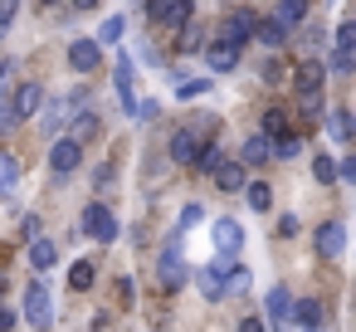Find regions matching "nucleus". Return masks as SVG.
Here are the masks:
<instances>
[{"mask_svg":"<svg viewBox=\"0 0 356 332\" xmlns=\"http://www.w3.org/2000/svg\"><path fill=\"white\" fill-rule=\"evenodd\" d=\"M79 230L88 235V239H98V244H113L118 239V220H113V210L108 205H83V215H79Z\"/></svg>","mask_w":356,"mask_h":332,"instance_id":"f257e3e1","label":"nucleus"},{"mask_svg":"<svg viewBox=\"0 0 356 332\" xmlns=\"http://www.w3.org/2000/svg\"><path fill=\"white\" fill-rule=\"evenodd\" d=\"M156 283H161V288H181V283H186L181 235H171V239H166V249H161V259H156Z\"/></svg>","mask_w":356,"mask_h":332,"instance_id":"f03ea898","label":"nucleus"},{"mask_svg":"<svg viewBox=\"0 0 356 332\" xmlns=\"http://www.w3.org/2000/svg\"><path fill=\"white\" fill-rule=\"evenodd\" d=\"M25 317H30L40 332H49V327H54V298H49V288H44V283H30V288H25Z\"/></svg>","mask_w":356,"mask_h":332,"instance_id":"7ed1b4c3","label":"nucleus"},{"mask_svg":"<svg viewBox=\"0 0 356 332\" xmlns=\"http://www.w3.org/2000/svg\"><path fill=\"white\" fill-rule=\"evenodd\" d=\"M147 10H152V20L161 30H181V25H191V10L195 6H191V0H152Z\"/></svg>","mask_w":356,"mask_h":332,"instance_id":"20e7f679","label":"nucleus"},{"mask_svg":"<svg viewBox=\"0 0 356 332\" xmlns=\"http://www.w3.org/2000/svg\"><path fill=\"white\" fill-rule=\"evenodd\" d=\"M79 161H83V142H74V137H59V142L49 147V166H54L59 176H69Z\"/></svg>","mask_w":356,"mask_h":332,"instance_id":"39448f33","label":"nucleus"},{"mask_svg":"<svg viewBox=\"0 0 356 332\" xmlns=\"http://www.w3.org/2000/svg\"><path fill=\"white\" fill-rule=\"evenodd\" d=\"M69 64H74L79 74H93V69L103 64V45H98V40H74V45H69Z\"/></svg>","mask_w":356,"mask_h":332,"instance_id":"423d86ee","label":"nucleus"},{"mask_svg":"<svg viewBox=\"0 0 356 332\" xmlns=\"http://www.w3.org/2000/svg\"><path fill=\"white\" fill-rule=\"evenodd\" d=\"M74 103H79V98H44L35 118L44 122V132H59V127L69 122V113H74Z\"/></svg>","mask_w":356,"mask_h":332,"instance_id":"0eeeda50","label":"nucleus"},{"mask_svg":"<svg viewBox=\"0 0 356 332\" xmlns=\"http://www.w3.org/2000/svg\"><path fill=\"white\" fill-rule=\"evenodd\" d=\"M341 249H346V225L341 220H327L317 230V254L322 259H341Z\"/></svg>","mask_w":356,"mask_h":332,"instance_id":"6e6552de","label":"nucleus"},{"mask_svg":"<svg viewBox=\"0 0 356 332\" xmlns=\"http://www.w3.org/2000/svg\"><path fill=\"white\" fill-rule=\"evenodd\" d=\"M239 244H244L239 220H234V215H220V220H215V249H220V254H239Z\"/></svg>","mask_w":356,"mask_h":332,"instance_id":"1a4fd4ad","label":"nucleus"},{"mask_svg":"<svg viewBox=\"0 0 356 332\" xmlns=\"http://www.w3.org/2000/svg\"><path fill=\"white\" fill-rule=\"evenodd\" d=\"M254 25H259V20H254V10H234V15L225 20V35H220V40H229V45L239 49L244 40H254Z\"/></svg>","mask_w":356,"mask_h":332,"instance_id":"9d476101","label":"nucleus"},{"mask_svg":"<svg viewBox=\"0 0 356 332\" xmlns=\"http://www.w3.org/2000/svg\"><path fill=\"white\" fill-rule=\"evenodd\" d=\"M205 64H210L215 74H229V69L239 64V49H234L229 40H210V45H205Z\"/></svg>","mask_w":356,"mask_h":332,"instance_id":"9b49d317","label":"nucleus"},{"mask_svg":"<svg viewBox=\"0 0 356 332\" xmlns=\"http://www.w3.org/2000/svg\"><path fill=\"white\" fill-rule=\"evenodd\" d=\"M40 103H44V88H40V84H25V88L10 98V108H15V122H20V118H35V113H40Z\"/></svg>","mask_w":356,"mask_h":332,"instance_id":"f8f14e48","label":"nucleus"},{"mask_svg":"<svg viewBox=\"0 0 356 332\" xmlns=\"http://www.w3.org/2000/svg\"><path fill=\"white\" fill-rule=\"evenodd\" d=\"M195 152H200V137L181 127V132L171 137V161H176V166H195Z\"/></svg>","mask_w":356,"mask_h":332,"instance_id":"ddd939ff","label":"nucleus"},{"mask_svg":"<svg viewBox=\"0 0 356 332\" xmlns=\"http://www.w3.org/2000/svg\"><path fill=\"white\" fill-rule=\"evenodd\" d=\"M264 313L273 317V327H278V322H288V317H293V293H288L283 283H278V288H268V298H264Z\"/></svg>","mask_w":356,"mask_h":332,"instance_id":"4468645a","label":"nucleus"},{"mask_svg":"<svg viewBox=\"0 0 356 332\" xmlns=\"http://www.w3.org/2000/svg\"><path fill=\"white\" fill-rule=\"evenodd\" d=\"M244 181H249L244 161H220V166H215V186H220V191H244Z\"/></svg>","mask_w":356,"mask_h":332,"instance_id":"2eb2a0df","label":"nucleus"},{"mask_svg":"<svg viewBox=\"0 0 356 332\" xmlns=\"http://www.w3.org/2000/svg\"><path fill=\"white\" fill-rule=\"evenodd\" d=\"M195 283H200L205 298H225V264H200Z\"/></svg>","mask_w":356,"mask_h":332,"instance_id":"dca6fc26","label":"nucleus"},{"mask_svg":"<svg viewBox=\"0 0 356 332\" xmlns=\"http://www.w3.org/2000/svg\"><path fill=\"white\" fill-rule=\"evenodd\" d=\"M239 161H244V166H264V161H273V137H264V132H259V137H249Z\"/></svg>","mask_w":356,"mask_h":332,"instance_id":"f3484780","label":"nucleus"},{"mask_svg":"<svg viewBox=\"0 0 356 332\" xmlns=\"http://www.w3.org/2000/svg\"><path fill=\"white\" fill-rule=\"evenodd\" d=\"M307 6H312V0H278L273 20H278L283 30H293V25H302V20H307Z\"/></svg>","mask_w":356,"mask_h":332,"instance_id":"a211bd4d","label":"nucleus"},{"mask_svg":"<svg viewBox=\"0 0 356 332\" xmlns=\"http://www.w3.org/2000/svg\"><path fill=\"white\" fill-rule=\"evenodd\" d=\"M254 40H259V45H268V49H283V45H288V30L268 15V20H259V25H254Z\"/></svg>","mask_w":356,"mask_h":332,"instance_id":"6ab92c4d","label":"nucleus"},{"mask_svg":"<svg viewBox=\"0 0 356 332\" xmlns=\"http://www.w3.org/2000/svg\"><path fill=\"white\" fill-rule=\"evenodd\" d=\"M322 79H327L322 64H302L298 79H293V84H298V98H302V93H322Z\"/></svg>","mask_w":356,"mask_h":332,"instance_id":"aec40b11","label":"nucleus"},{"mask_svg":"<svg viewBox=\"0 0 356 332\" xmlns=\"http://www.w3.org/2000/svg\"><path fill=\"white\" fill-rule=\"evenodd\" d=\"M113 79H118V98H122V108H132V59H127V54L118 59V74H113Z\"/></svg>","mask_w":356,"mask_h":332,"instance_id":"412c9836","label":"nucleus"},{"mask_svg":"<svg viewBox=\"0 0 356 332\" xmlns=\"http://www.w3.org/2000/svg\"><path fill=\"white\" fill-rule=\"evenodd\" d=\"M54 259H59L54 239H35V244H30V264H35V269H54Z\"/></svg>","mask_w":356,"mask_h":332,"instance_id":"4be33fe9","label":"nucleus"},{"mask_svg":"<svg viewBox=\"0 0 356 332\" xmlns=\"http://www.w3.org/2000/svg\"><path fill=\"white\" fill-rule=\"evenodd\" d=\"M293 317H298L302 327H317V322H322V303H317V298H302V303H293Z\"/></svg>","mask_w":356,"mask_h":332,"instance_id":"5701e85b","label":"nucleus"},{"mask_svg":"<svg viewBox=\"0 0 356 332\" xmlns=\"http://www.w3.org/2000/svg\"><path fill=\"white\" fill-rule=\"evenodd\" d=\"M122 30H127V20L122 15H108L103 30H98V45H122Z\"/></svg>","mask_w":356,"mask_h":332,"instance_id":"b1692460","label":"nucleus"},{"mask_svg":"<svg viewBox=\"0 0 356 332\" xmlns=\"http://www.w3.org/2000/svg\"><path fill=\"white\" fill-rule=\"evenodd\" d=\"M327 132H332L337 142H346V137H351V113H346V108H337V113H327Z\"/></svg>","mask_w":356,"mask_h":332,"instance_id":"393cba45","label":"nucleus"},{"mask_svg":"<svg viewBox=\"0 0 356 332\" xmlns=\"http://www.w3.org/2000/svg\"><path fill=\"white\" fill-rule=\"evenodd\" d=\"M244 196H249L254 210H268V205H273V191H268L264 181H244Z\"/></svg>","mask_w":356,"mask_h":332,"instance_id":"a878e982","label":"nucleus"},{"mask_svg":"<svg viewBox=\"0 0 356 332\" xmlns=\"http://www.w3.org/2000/svg\"><path fill=\"white\" fill-rule=\"evenodd\" d=\"M244 288H249V269L244 264H229L225 269V293H244Z\"/></svg>","mask_w":356,"mask_h":332,"instance_id":"bb28decb","label":"nucleus"},{"mask_svg":"<svg viewBox=\"0 0 356 332\" xmlns=\"http://www.w3.org/2000/svg\"><path fill=\"white\" fill-rule=\"evenodd\" d=\"M20 181V166H15V157H0V196H10V186Z\"/></svg>","mask_w":356,"mask_h":332,"instance_id":"cd10ccee","label":"nucleus"},{"mask_svg":"<svg viewBox=\"0 0 356 332\" xmlns=\"http://www.w3.org/2000/svg\"><path fill=\"white\" fill-rule=\"evenodd\" d=\"M220 161H225V152H220V147H215V142H210V147H200V152H195V166H200V171H210V176H215V166H220Z\"/></svg>","mask_w":356,"mask_h":332,"instance_id":"c85d7f7f","label":"nucleus"},{"mask_svg":"<svg viewBox=\"0 0 356 332\" xmlns=\"http://www.w3.org/2000/svg\"><path fill=\"white\" fill-rule=\"evenodd\" d=\"M332 45H337V54H351V49H356V25H351V20H341V30H337V40H332Z\"/></svg>","mask_w":356,"mask_h":332,"instance_id":"c756f323","label":"nucleus"},{"mask_svg":"<svg viewBox=\"0 0 356 332\" xmlns=\"http://www.w3.org/2000/svg\"><path fill=\"white\" fill-rule=\"evenodd\" d=\"M283 127H288V113H283V108H268V113H264V137H278Z\"/></svg>","mask_w":356,"mask_h":332,"instance_id":"7c9ffc66","label":"nucleus"},{"mask_svg":"<svg viewBox=\"0 0 356 332\" xmlns=\"http://www.w3.org/2000/svg\"><path fill=\"white\" fill-rule=\"evenodd\" d=\"M312 176H317V181H322V186H327V181H337V161H332V157H322V152H317V157H312Z\"/></svg>","mask_w":356,"mask_h":332,"instance_id":"2f4dec72","label":"nucleus"},{"mask_svg":"<svg viewBox=\"0 0 356 332\" xmlns=\"http://www.w3.org/2000/svg\"><path fill=\"white\" fill-rule=\"evenodd\" d=\"M205 88H210V79H186V84H176V98H186V103H191V98H200Z\"/></svg>","mask_w":356,"mask_h":332,"instance_id":"473e14b6","label":"nucleus"},{"mask_svg":"<svg viewBox=\"0 0 356 332\" xmlns=\"http://www.w3.org/2000/svg\"><path fill=\"white\" fill-rule=\"evenodd\" d=\"M93 132H98V118H93V113H79V118H74V142L93 137Z\"/></svg>","mask_w":356,"mask_h":332,"instance_id":"72a5a7b5","label":"nucleus"},{"mask_svg":"<svg viewBox=\"0 0 356 332\" xmlns=\"http://www.w3.org/2000/svg\"><path fill=\"white\" fill-rule=\"evenodd\" d=\"M93 274H98V269H93V264H83V259H79V264H74V269H69V283H74V288H88V283H93Z\"/></svg>","mask_w":356,"mask_h":332,"instance_id":"f704fd0d","label":"nucleus"},{"mask_svg":"<svg viewBox=\"0 0 356 332\" xmlns=\"http://www.w3.org/2000/svg\"><path fill=\"white\" fill-rule=\"evenodd\" d=\"M298 152H302V142H298V137H283V142H273V157H278V161H293Z\"/></svg>","mask_w":356,"mask_h":332,"instance_id":"c9c22d12","label":"nucleus"},{"mask_svg":"<svg viewBox=\"0 0 356 332\" xmlns=\"http://www.w3.org/2000/svg\"><path fill=\"white\" fill-rule=\"evenodd\" d=\"M195 220H200V205H186V210H181V220H176V230H171V235H186V230H191V225H195Z\"/></svg>","mask_w":356,"mask_h":332,"instance_id":"e433bc0d","label":"nucleus"},{"mask_svg":"<svg viewBox=\"0 0 356 332\" xmlns=\"http://www.w3.org/2000/svg\"><path fill=\"white\" fill-rule=\"evenodd\" d=\"M15 10H20V0H0V35L10 30V20H15Z\"/></svg>","mask_w":356,"mask_h":332,"instance_id":"4c0bfd02","label":"nucleus"},{"mask_svg":"<svg viewBox=\"0 0 356 332\" xmlns=\"http://www.w3.org/2000/svg\"><path fill=\"white\" fill-rule=\"evenodd\" d=\"M351 69H356V54H332V74H341V79H346Z\"/></svg>","mask_w":356,"mask_h":332,"instance_id":"58836bf2","label":"nucleus"},{"mask_svg":"<svg viewBox=\"0 0 356 332\" xmlns=\"http://www.w3.org/2000/svg\"><path fill=\"white\" fill-rule=\"evenodd\" d=\"M181 49H186V54H195V49H200V35H195L191 25H181Z\"/></svg>","mask_w":356,"mask_h":332,"instance_id":"ea45409f","label":"nucleus"},{"mask_svg":"<svg viewBox=\"0 0 356 332\" xmlns=\"http://www.w3.org/2000/svg\"><path fill=\"white\" fill-rule=\"evenodd\" d=\"M317 49H322V30H307V35H302V54H307V59H312V54H317Z\"/></svg>","mask_w":356,"mask_h":332,"instance_id":"a19ab883","label":"nucleus"},{"mask_svg":"<svg viewBox=\"0 0 356 332\" xmlns=\"http://www.w3.org/2000/svg\"><path fill=\"white\" fill-rule=\"evenodd\" d=\"M302 113L307 118H322V93H302Z\"/></svg>","mask_w":356,"mask_h":332,"instance_id":"79ce46f5","label":"nucleus"},{"mask_svg":"<svg viewBox=\"0 0 356 332\" xmlns=\"http://www.w3.org/2000/svg\"><path fill=\"white\" fill-rule=\"evenodd\" d=\"M15 127V108H10V98H0V132H10Z\"/></svg>","mask_w":356,"mask_h":332,"instance_id":"37998d69","label":"nucleus"},{"mask_svg":"<svg viewBox=\"0 0 356 332\" xmlns=\"http://www.w3.org/2000/svg\"><path fill=\"white\" fill-rule=\"evenodd\" d=\"M337 181H356V161H351V157L337 161Z\"/></svg>","mask_w":356,"mask_h":332,"instance_id":"c03bdc74","label":"nucleus"},{"mask_svg":"<svg viewBox=\"0 0 356 332\" xmlns=\"http://www.w3.org/2000/svg\"><path fill=\"white\" fill-rule=\"evenodd\" d=\"M20 317H15V308H6V303H0V332H10Z\"/></svg>","mask_w":356,"mask_h":332,"instance_id":"a18cd8bd","label":"nucleus"},{"mask_svg":"<svg viewBox=\"0 0 356 332\" xmlns=\"http://www.w3.org/2000/svg\"><path fill=\"white\" fill-rule=\"evenodd\" d=\"M239 332H264V322H259V317H244V322H239Z\"/></svg>","mask_w":356,"mask_h":332,"instance_id":"49530a36","label":"nucleus"},{"mask_svg":"<svg viewBox=\"0 0 356 332\" xmlns=\"http://www.w3.org/2000/svg\"><path fill=\"white\" fill-rule=\"evenodd\" d=\"M74 10H98V0H74Z\"/></svg>","mask_w":356,"mask_h":332,"instance_id":"de8ad7c7","label":"nucleus"},{"mask_svg":"<svg viewBox=\"0 0 356 332\" xmlns=\"http://www.w3.org/2000/svg\"><path fill=\"white\" fill-rule=\"evenodd\" d=\"M40 6H59V0H40Z\"/></svg>","mask_w":356,"mask_h":332,"instance_id":"09e8293b","label":"nucleus"},{"mask_svg":"<svg viewBox=\"0 0 356 332\" xmlns=\"http://www.w3.org/2000/svg\"><path fill=\"white\" fill-rule=\"evenodd\" d=\"M0 79H6V64H0Z\"/></svg>","mask_w":356,"mask_h":332,"instance_id":"8fccbe9b","label":"nucleus"}]
</instances>
